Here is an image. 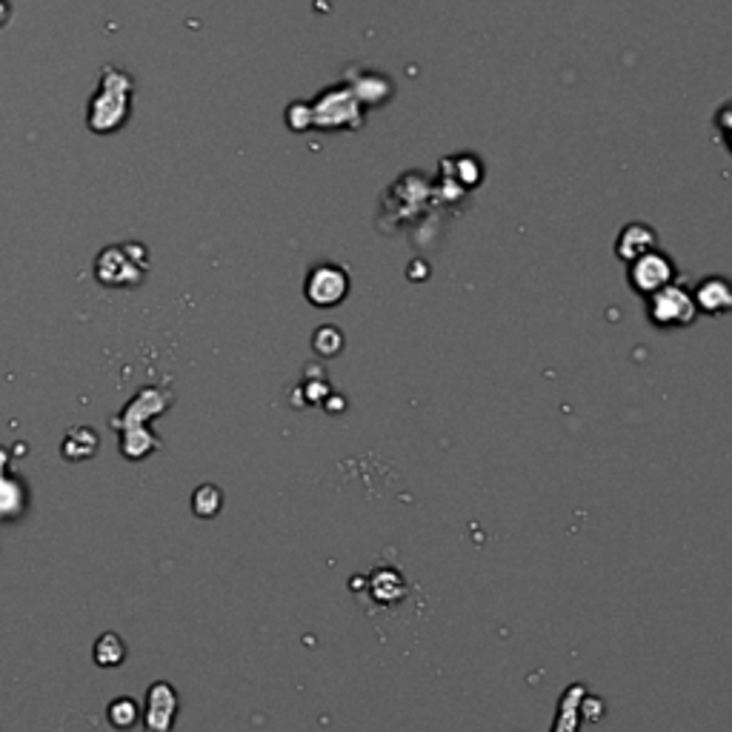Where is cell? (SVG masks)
Returning <instances> with one entry per match:
<instances>
[{"instance_id":"obj_1","label":"cell","mask_w":732,"mask_h":732,"mask_svg":"<svg viewBox=\"0 0 732 732\" xmlns=\"http://www.w3.org/2000/svg\"><path fill=\"white\" fill-rule=\"evenodd\" d=\"M129 101H132V77L126 72L115 70V66H107L101 72V84H98V92L92 95L89 101V115H86V124L95 135H109V132H117L126 124L129 117Z\"/></svg>"},{"instance_id":"obj_7","label":"cell","mask_w":732,"mask_h":732,"mask_svg":"<svg viewBox=\"0 0 732 732\" xmlns=\"http://www.w3.org/2000/svg\"><path fill=\"white\" fill-rule=\"evenodd\" d=\"M693 301L698 312L707 315H724L732 307V289L727 278H704L693 293Z\"/></svg>"},{"instance_id":"obj_10","label":"cell","mask_w":732,"mask_h":732,"mask_svg":"<svg viewBox=\"0 0 732 732\" xmlns=\"http://www.w3.org/2000/svg\"><path fill=\"white\" fill-rule=\"evenodd\" d=\"M95 663L103 667V670H112V667H121L126 661V644L117 638L115 632H107L101 638L95 641Z\"/></svg>"},{"instance_id":"obj_11","label":"cell","mask_w":732,"mask_h":732,"mask_svg":"<svg viewBox=\"0 0 732 732\" xmlns=\"http://www.w3.org/2000/svg\"><path fill=\"white\" fill-rule=\"evenodd\" d=\"M224 507V493L215 484H201L193 495V512L198 518H215Z\"/></svg>"},{"instance_id":"obj_15","label":"cell","mask_w":732,"mask_h":732,"mask_svg":"<svg viewBox=\"0 0 732 732\" xmlns=\"http://www.w3.org/2000/svg\"><path fill=\"white\" fill-rule=\"evenodd\" d=\"M7 17H9V7H7V0H0V26L7 24Z\"/></svg>"},{"instance_id":"obj_9","label":"cell","mask_w":732,"mask_h":732,"mask_svg":"<svg viewBox=\"0 0 732 732\" xmlns=\"http://www.w3.org/2000/svg\"><path fill=\"white\" fill-rule=\"evenodd\" d=\"M101 447V438H98V432L89 430V426H75L70 430V435L63 438V458L66 461H86V458H92Z\"/></svg>"},{"instance_id":"obj_4","label":"cell","mask_w":732,"mask_h":732,"mask_svg":"<svg viewBox=\"0 0 732 732\" xmlns=\"http://www.w3.org/2000/svg\"><path fill=\"white\" fill-rule=\"evenodd\" d=\"M672 281H675V266L667 255L656 252V249H649L630 263V286L644 298H649Z\"/></svg>"},{"instance_id":"obj_3","label":"cell","mask_w":732,"mask_h":732,"mask_svg":"<svg viewBox=\"0 0 732 732\" xmlns=\"http://www.w3.org/2000/svg\"><path fill=\"white\" fill-rule=\"evenodd\" d=\"M647 315L661 330H681V326L695 324L698 309H695L690 289L679 284H667L647 298Z\"/></svg>"},{"instance_id":"obj_6","label":"cell","mask_w":732,"mask_h":732,"mask_svg":"<svg viewBox=\"0 0 732 732\" xmlns=\"http://www.w3.org/2000/svg\"><path fill=\"white\" fill-rule=\"evenodd\" d=\"M177 716V693L172 690V684L166 681H158V684L149 686L147 693V716H144V724L149 732H170L175 724Z\"/></svg>"},{"instance_id":"obj_8","label":"cell","mask_w":732,"mask_h":732,"mask_svg":"<svg viewBox=\"0 0 732 732\" xmlns=\"http://www.w3.org/2000/svg\"><path fill=\"white\" fill-rule=\"evenodd\" d=\"M649 249H656V232L649 229V226L632 224V226H626L621 235H618L616 252H618V258H621V261L632 263L635 258H641L644 252H649Z\"/></svg>"},{"instance_id":"obj_12","label":"cell","mask_w":732,"mask_h":732,"mask_svg":"<svg viewBox=\"0 0 732 732\" xmlns=\"http://www.w3.org/2000/svg\"><path fill=\"white\" fill-rule=\"evenodd\" d=\"M107 716H109V724L115 727V730H132V727L138 724L140 709H138V704L132 702V698H115V702L109 704Z\"/></svg>"},{"instance_id":"obj_13","label":"cell","mask_w":732,"mask_h":732,"mask_svg":"<svg viewBox=\"0 0 732 732\" xmlns=\"http://www.w3.org/2000/svg\"><path fill=\"white\" fill-rule=\"evenodd\" d=\"M154 447H158V438H154L147 426H135V430L126 432V435H124V455H126V458H144V455L152 452Z\"/></svg>"},{"instance_id":"obj_14","label":"cell","mask_w":732,"mask_h":732,"mask_svg":"<svg viewBox=\"0 0 732 732\" xmlns=\"http://www.w3.org/2000/svg\"><path fill=\"white\" fill-rule=\"evenodd\" d=\"M312 347H315L318 355H324V358H335L344 349V335L335 326H321L315 332V338H312Z\"/></svg>"},{"instance_id":"obj_5","label":"cell","mask_w":732,"mask_h":732,"mask_svg":"<svg viewBox=\"0 0 732 732\" xmlns=\"http://www.w3.org/2000/svg\"><path fill=\"white\" fill-rule=\"evenodd\" d=\"M349 293V278L347 272L332 266V263H321L315 270L309 272L307 278V298L312 307L330 309L335 303H340Z\"/></svg>"},{"instance_id":"obj_2","label":"cell","mask_w":732,"mask_h":732,"mask_svg":"<svg viewBox=\"0 0 732 732\" xmlns=\"http://www.w3.org/2000/svg\"><path fill=\"white\" fill-rule=\"evenodd\" d=\"M147 272V249L124 244V247H109L98 255L95 275L107 286H138Z\"/></svg>"}]
</instances>
